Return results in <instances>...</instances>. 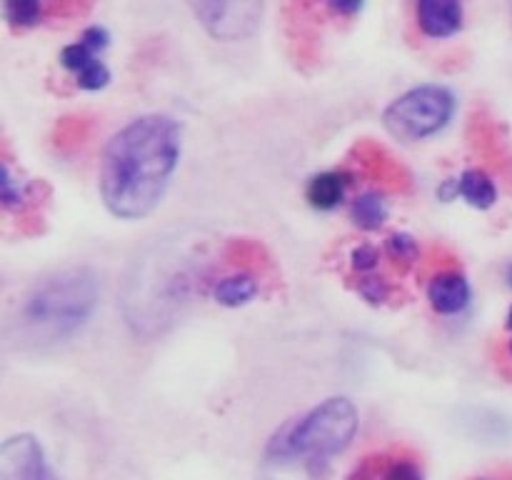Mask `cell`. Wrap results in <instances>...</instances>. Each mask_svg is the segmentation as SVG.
I'll list each match as a JSON object with an SVG mask.
<instances>
[{
    "label": "cell",
    "mask_w": 512,
    "mask_h": 480,
    "mask_svg": "<svg viewBox=\"0 0 512 480\" xmlns=\"http://www.w3.org/2000/svg\"><path fill=\"white\" fill-rule=\"evenodd\" d=\"M380 263V250L370 243L355 245L353 253H350V268L355 275H368L378 270Z\"/></svg>",
    "instance_id": "obj_20"
},
{
    "label": "cell",
    "mask_w": 512,
    "mask_h": 480,
    "mask_svg": "<svg viewBox=\"0 0 512 480\" xmlns=\"http://www.w3.org/2000/svg\"><path fill=\"white\" fill-rule=\"evenodd\" d=\"M350 183H353V175L345 170H325L310 178L305 195L315 210H335L348 195Z\"/></svg>",
    "instance_id": "obj_11"
},
{
    "label": "cell",
    "mask_w": 512,
    "mask_h": 480,
    "mask_svg": "<svg viewBox=\"0 0 512 480\" xmlns=\"http://www.w3.org/2000/svg\"><path fill=\"white\" fill-rule=\"evenodd\" d=\"M355 153H360L358 163L368 170L370 175L380 180L383 185L393 190H403L410 183V175L405 173L403 165L395 163V158H390L383 148H378L375 143H363L355 148Z\"/></svg>",
    "instance_id": "obj_12"
},
{
    "label": "cell",
    "mask_w": 512,
    "mask_h": 480,
    "mask_svg": "<svg viewBox=\"0 0 512 480\" xmlns=\"http://www.w3.org/2000/svg\"><path fill=\"white\" fill-rule=\"evenodd\" d=\"M258 290L260 285L253 270L243 268L238 273L220 278L213 285V298L215 303L225 305V308H240V305H248L258 295Z\"/></svg>",
    "instance_id": "obj_13"
},
{
    "label": "cell",
    "mask_w": 512,
    "mask_h": 480,
    "mask_svg": "<svg viewBox=\"0 0 512 480\" xmlns=\"http://www.w3.org/2000/svg\"><path fill=\"white\" fill-rule=\"evenodd\" d=\"M0 480H60L45 463V450L30 433L10 435L0 445Z\"/></svg>",
    "instance_id": "obj_7"
},
{
    "label": "cell",
    "mask_w": 512,
    "mask_h": 480,
    "mask_svg": "<svg viewBox=\"0 0 512 480\" xmlns=\"http://www.w3.org/2000/svg\"><path fill=\"white\" fill-rule=\"evenodd\" d=\"M508 330H510V340H508V350H510V358H512V308L508 313Z\"/></svg>",
    "instance_id": "obj_22"
},
{
    "label": "cell",
    "mask_w": 512,
    "mask_h": 480,
    "mask_svg": "<svg viewBox=\"0 0 512 480\" xmlns=\"http://www.w3.org/2000/svg\"><path fill=\"white\" fill-rule=\"evenodd\" d=\"M108 45V30L100 25H90L80 33L78 43H70L60 50V65L73 75L80 90H103L110 83L108 65L100 60V53Z\"/></svg>",
    "instance_id": "obj_6"
},
{
    "label": "cell",
    "mask_w": 512,
    "mask_h": 480,
    "mask_svg": "<svg viewBox=\"0 0 512 480\" xmlns=\"http://www.w3.org/2000/svg\"><path fill=\"white\" fill-rule=\"evenodd\" d=\"M358 425L360 418L353 400L335 395L285 423L270 438L265 458L280 465L303 463L310 473L318 475L320 468H325L335 455L350 448Z\"/></svg>",
    "instance_id": "obj_2"
},
{
    "label": "cell",
    "mask_w": 512,
    "mask_h": 480,
    "mask_svg": "<svg viewBox=\"0 0 512 480\" xmlns=\"http://www.w3.org/2000/svg\"><path fill=\"white\" fill-rule=\"evenodd\" d=\"M378 480H425V473L418 455L408 453V450H400V453L383 455Z\"/></svg>",
    "instance_id": "obj_16"
},
{
    "label": "cell",
    "mask_w": 512,
    "mask_h": 480,
    "mask_svg": "<svg viewBox=\"0 0 512 480\" xmlns=\"http://www.w3.org/2000/svg\"><path fill=\"white\" fill-rule=\"evenodd\" d=\"M210 38L240 43L253 38L263 20L265 0H185Z\"/></svg>",
    "instance_id": "obj_5"
},
{
    "label": "cell",
    "mask_w": 512,
    "mask_h": 480,
    "mask_svg": "<svg viewBox=\"0 0 512 480\" xmlns=\"http://www.w3.org/2000/svg\"><path fill=\"white\" fill-rule=\"evenodd\" d=\"M458 195L478 210H490L498 203V188L485 170L470 168L458 178Z\"/></svg>",
    "instance_id": "obj_14"
},
{
    "label": "cell",
    "mask_w": 512,
    "mask_h": 480,
    "mask_svg": "<svg viewBox=\"0 0 512 480\" xmlns=\"http://www.w3.org/2000/svg\"><path fill=\"white\" fill-rule=\"evenodd\" d=\"M3 15L13 30L35 28L45 20L43 0H3Z\"/></svg>",
    "instance_id": "obj_17"
},
{
    "label": "cell",
    "mask_w": 512,
    "mask_h": 480,
    "mask_svg": "<svg viewBox=\"0 0 512 480\" xmlns=\"http://www.w3.org/2000/svg\"><path fill=\"white\" fill-rule=\"evenodd\" d=\"M508 283L512 285V263L508 265Z\"/></svg>",
    "instance_id": "obj_23"
},
{
    "label": "cell",
    "mask_w": 512,
    "mask_h": 480,
    "mask_svg": "<svg viewBox=\"0 0 512 480\" xmlns=\"http://www.w3.org/2000/svg\"><path fill=\"white\" fill-rule=\"evenodd\" d=\"M463 18V0H415V20L425 38H453L463 30Z\"/></svg>",
    "instance_id": "obj_8"
},
{
    "label": "cell",
    "mask_w": 512,
    "mask_h": 480,
    "mask_svg": "<svg viewBox=\"0 0 512 480\" xmlns=\"http://www.w3.org/2000/svg\"><path fill=\"white\" fill-rule=\"evenodd\" d=\"M355 290H358L360 298L368 300L370 305H385L390 300V295H393V288H390L388 280L380 278V275L375 273L360 275Z\"/></svg>",
    "instance_id": "obj_19"
},
{
    "label": "cell",
    "mask_w": 512,
    "mask_h": 480,
    "mask_svg": "<svg viewBox=\"0 0 512 480\" xmlns=\"http://www.w3.org/2000/svg\"><path fill=\"white\" fill-rule=\"evenodd\" d=\"M385 253L400 270H408L420 260V245L410 233H393L385 240Z\"/></svg>",
    "instance_id": "obj_18"
},
{
    "label": "cell",
    "mask_w": 512,
    "mask_h": 480,
    "mask_svg": "<svg viewBox=\"0 0 512 480\" xmlns=\"http://www.w3.org/2000/svg\"><path fill=\"white\" fill-rule=\"evenodd\" d=\"M350 218L360 230H378L388 220V200L380 193H363L350 205Z\"/></svg>",
    "instance_id": "obj_15"
},
{
    "label": "cell",
    "mask_w": 512,
    "mask_h": 480,
    "mask_svg": "<svg viewBox=\"0 0 512 480\" xmlns=\"http://www.w3.org/2000/svg\"><path fill=\"white\" fill-rule=\"evenodd\" d=\"M318 3H323L325 10H328L330 15H335V18L353 20L355 15L363 10L365 0H318Z\"/></svg>",
    "instance_id": "obj_21"
},
{
    "label": "cell",
    "mask_w": 512,
    "mask_h": 480,
    "mask_svg": "<svg viewBox=\"0 0 512 480\" xmlns=\"http://www.w3.org/2000/svg\"><path fill=\"white\" fill-rule=\"evenodd\" d=\"M98 305V278L88 268H70L40 280L23 305V320L38 338L58 340L83 328Z\"/></svg>",
    "instance_id": "obj_3"
},
{
    "label": "cell",
    "mask_w": 512,
    "mask_h": 480,
    "mask_svg": "<svg viewBox=\"0 0 512 480\" xmlns=\"http://www.w3.org/2000/svg\"><path fill=\"white\" fill-rule=\"evenodd\" d=\"M428 300L438 315H460L473 300V288L458 268H443L430 278Z\"/></svg>",
    "instance_id": "obj_9"
},
{
    "label": "cell",
    "mask_w": 512,
    "mask_h": 480,
    "mask_svg": "<svg viewBox=\"0 0 512 480\" xmlns=\"http://www.w3.org/2000/svg\"><path fill=\"white\" fill-rule=\"evenodd\" d=\"M455 95L445 85H418L385 108L383 125L395 140L420 143L433 138L455 115Z\"/></svg>",
    "instance_id": "obj_4"
},
{
    "label": "cell",
    "mask_w": 512,
    "mask_h": 480,
    "mask_svg": "<svg viewBox=\"0 0 512 480\" xmlns=\"http://www.w3.org/2000/svg\"><path fill=\"white\" fill-rule=\"evenodd\" d=\"M48 185L45 183H28V180H20L15 175L10 160H3V180H0V200H3L5 210L10 213L28 215L30 210L38 208V193L45 190Z\"/></svg>",
    "instance_id": "obj_10"
},
{
    "label": "cell",
    "mask_w": 512,
    "mask_h": 480,
    "mask_svg": "<svg viewBox=\"0 0 512 480\" xmlns=\"http://www.w3.org/2000/svg\"><path fill=\"white\" fill-rule=\"evenodd\" d=\"M183 128L175 118L148 113L108 140L100 158V198L120 220L148 218L178 170Z\"/></svg>",
    "instance_id": "obj_1"
}]
</instances>
